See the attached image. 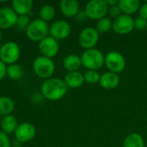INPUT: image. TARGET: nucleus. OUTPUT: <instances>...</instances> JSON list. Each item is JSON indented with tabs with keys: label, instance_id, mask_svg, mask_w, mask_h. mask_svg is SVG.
<instances>
[{
	"label": "nucleus",
	"instance_id": "nucleus-29",
	"mask_svg": "<svg viewBox=\"0 0 147 147\" xmlns=\"http://www.w3.org/2000/svg\"><path fill=\"white\" fill-rule=\"evenodd\" d=\"M108 13L109 14V16L111 17H114L115 19L122 15V12H121V9H120L118 4L109 7V12Z\"/></svg>",
	"mask_w": 147,
	"mask_h": 147
},
{
	"label": "nucleus",
	"instance_id": "nucleus-3",
	"mask_svg": "<svg viewBox=\"0 0 147 147\" xmlns=\"http://www.w3.org/2000/svg\"><path fill=\"white\" fill-rule=\"evenodd\" d=\"M49 32V27L47 22L37 18L30 22L26 29V34L28 39L34 41H40L47 37Z\"/></svg>",
	"mask_w": 147,
	"mask_h": 147
},
{
	"label": "nucleus",
	"instance_id": "nucleus-18",
	"mask_svg": "<svg viewBox=\"0 0 147 147\" xmlns=\"http://www.w3.org/2000/svg\"><path fill=\"white\" fill-rule=\"evenodd\" d=\"M33 7L32 0H14L12 2V9L19 16H27Z\"/></svg>",
	"mask_w": 147,
	"mask_h": 147
},
{
	"label": "nucleus",
	"instance_id": "nucleus-11",
	"mask_svg": "<svg viewBox=\"0 0 147 147\" xmlns=\"http://www.w3.org/2000/svg\"><path fill=\"white\" fill-rule=\"evenodd\" d=\"M59 43L57 40L51 36H47L39 43V50L42 56L47 58H53L59 53Z\"/></svg>",
	"mask_w": 147,
	"mask_h": 147
},
{
	"label": "nucleus",
	"instance_id": "nucleus-12",
	"mask_svg": "<svg viewBox=\"0 0 147 147\" xmlns=\"http://www.w3.org/2000/svg\"><path fill=\"white\" fill-rule=\"evenodd\" d=\"M35 127L28 122L20 124L15 131V137L19 143L28 142L35 136Z\"/></svg>",
	"mask_w": 147,
	"mask_h": 147
},
{
	"label": "nucleus",
	"instance_id": "nucleus-31",
	"mask_svg": "<svg viewBox=\"0 0 147 147\" xmlns=\"http://www.w3.org/2000/svg\"><path fill=\"white\" fill-rule=\"evenodd\" d=\"M140 16L145 18L146 20H147V1L140 6Z\"/></svg>",
	"mask_w": 147,
	"mask_h": 147
},
{
	"label": "nucleus",
	"instance_id": "nucleus-28",
	"mask_svg": "<svg viewBox=\"0 0 147 147\" xmlns=\"http://www.w3.org/2000/svg\"><path fill=\"white\" fill-rule=\"evenodd\" d=\"M147 27V20L141 16H137L134 19V28L137 30H144Z\"/></svg>",
	"mask_w": 147,
	"mask_h": 147
},
{
	"label": "nucleus",
	"instance_id": "nucleus-20",
	"mask_svg": "<svg viewBox=\"0 0 147 147\" xmlns=\"http://www.w3.org/2000/svg\"><path fill=\"white\" fill-rule=\"evenodd\" d=\"M122 147H145V140L140 134L133 133L125 138Z\"/></svg>",
	"mask_w": 147,
	"mask_h": 147
},
{
	"label": "nucleus",
	"instance_id": "nucleus-25",
	"mask_svg": "<svg viewBox=\"0 0 147 147\" xmlns=\"http://www.w3.org/2000/svg\"><path fill=\"white\" fill-rule=\"evenodd\" d=\"M55 16V9L52 5H44L40 10V17L41 20L47 22L51 21Z\"/></svg>",
	"mask_w": 147,
	"mask_h": 147
},
{
	"label": "nucleus",
	"instance_id": "nucleus-6",
	"mask_svg": "<svg viewBox=\"0 0 147 147\" xmlns=\"http://www.w3.org/2000/svg\"><path fill=\"white\" fill-rule=\"evenodd\" d=\"M104 65L109 69V71L114 73H120L126 68V59L125 57L117 51H110L105 55Z\"/></svg>",
	"mask_w": 147,
	"mask_h": 147
},
{
	"label": "nucleus",
	"instance_id": "nucleus-33",
	"mask_svg": "<svg viewBox=\"0 0 147 147\" xmlns=\"http://www.w3.org/2000/svg\"><path fill=\"white\" fill-rule=\"evenodd\" d=\"M75 17H76V19H77L78 21H79V22H83V21H84V20L87 18L84 10H80Z\"/></svg>",
	"mask_w": 147,
	"mask_h": 147
},
{
	"label": "nucleus",
	"instance_id": "nucleus-8",
	"mask_svg": "<svg viewBox=\"0 0 147 147\" xmlns=\"http://www.w3.org/2000/svg\"><path fill=\"white\" fill-rule=\"evenodd\" d=\"M100 38V34L96 28L87 27L84 28L78 35V43L85 50L95 48Z\"/></svg>",
	"mask_w": 147,
	"mask_h": 147
},
{
	"label": "nucleus",
	"instance_id": "nucleus-2",
	"mask_svg": "<svg viewBox=\"0 0 147 147\" xmlns=\"http://www.w3.org/2000/svg\"><path fill=\"white\" fill-rule=\"evenodd\" d=\"M82 65L87 70L98 71L101 69L105 61V55L96 48L85 50L81 56Z\"/></svg>",
	"mask_w": 147,
	"mask_h": 147
},
{
	"label": "nucleus",
	"instance_id": "nucleus-10",
	"mask_svg": "<svg viewBox=\"0 0 147 147\" xmlns=\"http://www.w3.org/2000/svg\"><path fill=\"white\" fill-rule=\"evenodd\" d=\"M71 31V25L65 20H59L54 22L49 28V33L51 37L55 40H63L67 38Z\"/></svg>",
	"mask_w": 147,
	"mask_h": 147
},
{
	"label": "nucleus",
	"instance_id": "nucleus-5",
	"mask_svg": "<svg viewBox=\"0 0 147 147\" xmlns=\"http://www.w3.org/2000/svg\"><path fill=\"white\" fill-rule=\"evenodd\" d=\"M84 12L87 18L98 21L106 16L109 12V6L105 0H90L87 3Z\"/></svg>",
	"mask_w": 147,
	"mask_h": 147
},
{
	"label": "nucleus",
	"instance_id": "nucleus-24",
	"mask_svg": "<svg viewBox=\"0 0 147 147\" xmlns=\"http://www.w3.org/2000/svg\"><path fill=\"white\" fill-rule=\"evenodd\" d=\"M6 74L7 76L11 78V79H14V80H16V79H19L22 77V67L17 65V64H13V65H9L8 67H7V70H6Z\"/></svg>",
	"mask_w": 147,
	"mask_h": 147
},
{
	"label": "nucleus",
	"instance_id": "nucleus-35",
	"mask_svg": "<svg viewBox=\"0 0 147 147\" xmlns=\"http://www.w3.org/2000/svg\"><path fill=\"white\" fill-rule=\"evenodd\" d=\"M1 40H2V34H1V33H0V41H1Z\"/></svg>",
	"mask_w": 147,
	"mask_h": 147
},
{
	"label": "nucleus",
	"instance_id": "nucleus-15",
	"mask_svg": "<svg viewBox=\"0 0 147 147\" xmlns=\"http://www.w3.org/2000/svg\"><path fill=\"white\" fill-rule=\"evenodd\" d=\"M61 13L66 17H75L80 11L77 0H62L59 3Z\"/></svg>",
	"mask_w": 147,
	"mask_h": 147
},
{
	"label": "nucleus",
	"instance_id": "nucleus-17",
	"mask_svg": "<svg viewBox=\"0 0 147 147\" xmlns=\"http://www.w3.org/2000/svg\"><path fill=\"white\" fill-rule=\"evenodd\" d=\"M118 5L123 15L131 16L140 10L141 6L139 0H119Z\"/></svg>",
	"mask_w": 147,
	"mask_h": 147
},
{
	"label": "nucleus",
	"instance_id": "nucleus-26",
	"mask_svg": "<svg viewBox=\"0 0 147 147\" xmlns=\"http://www.w3.org/2000/svg\"><path fill=\"white\" fill-rule=\"evenodd\" d=\"M84 81L88 83L89 84H96L99 83L101 75L98 72V71H90L87 70L85 73L84 74Z\"/></svg>",
	"mask_w": 147,
	"mask_h": 147
},
{
	"label": "nucleus",
	"instance_id": "nucleus-4",
	"mask_svg": "<svg viewBox=\"0 0 147 147\" xmlns=\"http://www.w3.org/2000/svg\"><path fill=\"white\" fill-rule=\"evenodd\" d=\"M33 69L39 78L48 79L54 73L55 65L51 59L40 56L34 59L33 63Z\"/></svg>",
	"mask_w": 147,
	"mask_h": 147
},
{
	"label": "nucleus",
	"instance_id": "nucleus-1",
	"mask_svg": "<svg viewBox=\"0 0 147 147\" xmlns=\"http://www.w3.org/2000/svg\"><path fill=\"white\" fill-rule=\"evenodd\" d=\"M67 88L64 80L57 78H50L43 82L40 90L45 98L50 101H58L65 96Z\"/></svg>",
	"mask_w": 147,
	"mask_h": 147
},
{
	"label": "nucleus",
	"instance_id": "nucleus-30",
	"mask_svg": "<svg viewBox=\"0 0 147 147\" xmlns=\"http://www.w3.org/2000/svg\"><path fill=\"white\" fill-rule=\"evenodd\" d=\"M0 147H10V142L7 134L0 131Z\"/></svg>",
	"mask_w": 147,
	"mask_h": 147
},
{
	"label": "nucleus",
	"instance_id": "nucleus-14",
	"mask_svg": "<svg viewBox=\"0 0 147 147\" xmlns=\"http://www.w3.org/2000/svg\"><path fill=\"white\" fill-rule=\"evenodd\" d=\"M99 84L101 87L103 88L104 90H114L120 84V77L116 73L111 71H106L101 75Z\"/></svg>",
	"mask_w": 147,
	"mask_h": 147
},
{
	"label": "nucleus",
	"instance_id": "nucleus-27",
	"mask_svg": "<svg viewBox=\"0 0 147 147\" xmlns=\"http://www.w3.org/2000/svg\"><path fill=\"white\" fill-rule=\"evenodd\" d=\"M30 24L29 22V17L28 16H17V21L16 25L17 26V28L21 30L23 29H27V28L28 27V25Z\"/></svg>",
	"mask_w": 147,
	"mask_h": 147
},
{
	"label": "nucleus",
	"instance_id": "nucleus-13",
	"mask_svg": "<svg viewBox=\"0 0 147 147\" xmlns=\"http://www.w3.org/2000/svg\"><path fill=\"white\" fill-rule=\"evenodd\" d=\"M17 16L12 8L3 7L0 9V28L7 29L16 25Z\"/></svg>",
	"mask_w": 147,
	"mask_h": 147
},
{
	"label": "nucleus",
	"instance_id": "nucleus-34",
	"mask_svg": "<svg viewBox=\"0 0 147 147\" xmlns=\"http://www.w3.org/2000/svg\"><path fill=\"white\" fill-rule=\"evenodd\" d=\"M105 2H106L107 5H108L109 7H110V6H114V5L118 4L119 0H105Z\"/></svg>",
	"mask_w": 147,
	"mask_h": 147
},
{
	"label": "nucleus",
	"instance_id": "nucleus-16",
	"mask_svg": "<svg viewBox=\"0 0 147 147\" xmlns=\"http://www.w3.org/2000/svg\"><path fill=\"white\" fill-rule=\"evenodd\" d=\"M65 83L67 87L71 89H76L81 87L84 83V74L78 71H70L65 77Z\"/></svg>",
	"mask_w": 147,
	"mask_h": 147
},
{
	"label": "nucleus",
	"instance_id": "nucleus-19",
	"mask_svg": "<svg viewBox=\"0 0 147 147\" xmlns=\"http://www.w3.org/2000/svg\"><path fill=\"white\" fill-rule=\"evenodd\" d=\"M63 65L68 72L78 71L82 65L81 57H78L76 54H70L64 59Z\"/></svg>",
	"mask_w": 147,
	"mask_h": 147
},
{
	"label": "nucleus",
	"instance_id": "nucleus-9",
	"mask_svg": "<svg viewBox=\"0 0 147 147\" xmlns=\"http://www.w3.org/2000/svg\"><path fill=\"white\" fill-rule=\"evenodd\" d=\"M113 30L119 34H127L134 29V19L131 16L121 15L113 21Z\"/></svg>",
	"mask_w": 147,
	"mask_h": 147
},
{
	"label": "nucleus",
	"instance_id": "nucleus-21",
	"mask_svg": "<svg viewBox=\"0 0 147 147\" xmlns=\"http://www.w3.org/2000/svg\"><path fill=\"white\" fill-rule=\"evenodd\" d=\"M1 128L3 130V133L7 134H12L13 132L15 133V131L17 128V121L16 119L13 116V115H5L1 122Z\"/></svg>",
	"mask_w": 147,
	"mask_h": 147
},
{
	"label": "nucleus",
	"instance_id": "nucleus-23",
	"mask_svg": "<svg viewBox=\"0 0 147 147\" xmlns=\"http://www.w3.org/2000/svg\"><path fill=\"white\" fill-rule=\"evenodd\" d=\"M112 25H113V22L111 21L110 18L105 16L103 18L99 19L96 22V29L98 31V33H107L109 32L111 28H112Z\"/></svg>",
	"mask_w": 147,
	"mask_h": 147
},
{
	"label": "nucleus",
	"instance_id": "nucleus-32",
	"mask_svg": "<svg viewBox=\"0 0 147 147\" xmlns=\"http://www.w3.org/2000/svg\"><path fill=\"white\" fill-rule=\"evenodd\" d=\"M6 70H7V68L5 66V64L3 63L0 60V80L3 79L5 77V75H6Z\"/></svg>",
	"mask_w": 147,
	"mask_h": 147
},
{
	"label": "nucleus",
	"instance_id": "nucleus-7",
	"mask_svg": "<svg viewBox=\"0 0 147 147\" xmlns=\"http://www.w3.org/2000/svg\"><path fill=\"white\" fill-rule=\"evenodd\" d=\"M20 57V48L13 41H9L0 47V60L7 65H13Z\"/></svg>",
	"mask_w": 147,
	"mask_h": 147
},
{
	"label": "nucleus",
	"instance_id": "nucleus-22",
	"mask_svg": "<svg viewBox=\"0 0 147 147\" xmlns=\"http://www.w3.org/2000/svg\"><path fill=\"white\" fill-rule=\"evenodd\" d=\"M15 108L14 102L7 96H0V115H9Z\"/></svg>",
	"mask_w": 147,
	"mask_h": 147
}]
</instances>
